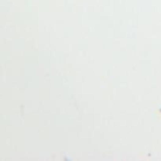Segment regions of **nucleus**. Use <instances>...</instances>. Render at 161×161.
<instances>
[]
</instances>
